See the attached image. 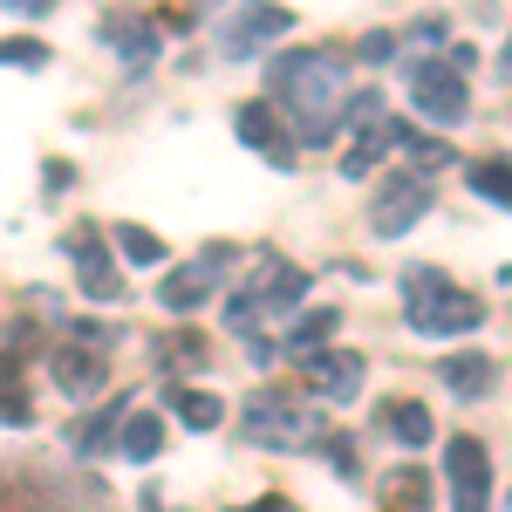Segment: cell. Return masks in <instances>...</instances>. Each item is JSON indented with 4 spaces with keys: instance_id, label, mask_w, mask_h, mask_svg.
<instances>
[{
    "instance_id": "52a82bcc",
    "label": "cell",
    "mask_w": 512,
    "mask_h": 512,
    "mask_svg": "<svg viewBox=\"0 0 512 512\" xmlns=\"http://www.w3.org/2000/svg\"><path fill=\"white\" fill-rule=\"evenodd\" d=\"M444 478H451V512H485L492 506V458L478 437H451L444 444Z\"/></svg>"
},
{
    "instance_id": "3957f363",
    "label": "cell",
    "mask_w": 512,
    "mask_h": 512,
    "mask_svg": "<svg viewBox=\"0 0 512 512\" xmlns=\"http://www.w3.org/2000/svg\"><path fill=\"white\" fill-rule=\"evenodd\" d=\"M403 321L417 335H472L485 315H478V301L444 267H410L403 274Z\"/></svg>"
},
{
    "instance_id": "1f68e13d",
    "label": "cell",
    "mask_w": 512,
    "mask_h": 512,
    "mask_svg": "<svg viewBox=\"0 0 512 512\" xmlns=\"http://www.w3.org/2000/svg\"><path fill=\"white\" fill-rule=\"evenodd\" d=\"M48 7H62V0H7V14H28V21H35V14H48Z\"/></svg>"
},
{
    "instance_id": "d4e9b609",
    "label": "cell",
    "mask_w": 512,
    "mask_h": 512,
    "mask_svg": "<svg viewBox=\"0 0 512 512\" xmlns=\"http://www.w3.org/2000/svg\"><path fill=\"white\" fill-rule=\"evenodd\" d=\"M117 246H123V260H137V267H158L164 260V239L151 233V226H137V219L117 226Z\"/></svg>"
},
{
    "instance_id": "d6986e66",
    "label": "cell",
    "mask_w": 512,
    "mask_h": 512,
    "mask_svg": "<svg viewBox=\"0 0 512 512\" xmlns=\"http://www.w3.org/2000/svg\"><path fill=\"white\" fill-rule=\"evenodd\" d=\"M342 328V315L335 308H315V315H294L287 321V335H280V349H294V355H315V349H328V335Z\"/></svg>"
},
{
    "instance_id": "2e32d148",
    "label": "cell",
    "mask_w": 512,
    "mask_h": 512,
    "mask_svg": "<svg viewBox=\"0 0 512 512\" xmlns=\"http://www.w3.org/2000/svg\"><path fill=\"white\" fill-rule=\"evenodd\" d=\"M383 431L396 437V444H410V451H417V444H431V410H424V403H417V396H390V403H383Z\"/></svg>"
},
{
    "instance_id": "7a4b0ae2",
    "label": "cell",
    "mask_w": 512,
    "mask_h": 512,
    "mask_svg": "<svg viewBox=\"0 0 512 512\" xmlns=\"http://www.w3.org/2000/svg\"><path fill=\"white\" fill-rule=\"evenodd\" d=\"M301 294H308V274L294 267V260H253L246 280H239V294L226 301V321H233L239 335H253L260 349H274V328L287 335V321L301 308Z\"/></svg>"
},
{
    "instance_id": "30bf717a",
    "label": "cell",
    "mask_w": 512,
    "mask_h": 512,
    "mask_svg": "<svg viewBox=\"0 0 512 512\" xmlns=\"http://www.w3.org/2000/svg\"><path fill=\"white\" fill-rule=\"evenodd\" d=\"M362 355L349 349H315V355H301V383L321 396V403H355L362 396Z\"/></svg>"
},
{
    "instance_id": "7402d4cb",
    "label": "cell",
    "mask_w": 512,
    "mask_h": 512,
    "mask_svg": "<svg viewBox=\"0 0 512 512\" xmlns=\"http://www.w3.org/2000/svg\"><path fill=\"white\" fill-rule=\"evenodd\" d=\"M117 451H123V458H137V465H144V458H158V451H164V424L151 417V410H130V424H123Z\"/></svg>"
},
{
    "instance_id": "cb8c5ba5",
    "label": "cell",
    "mask_w": 512,
    "mask_h": 512,
    "mask_svg": "<svg viewBox=\"0 0 512 512\" xmlns=\"http://www.w3.org/2000/svg\"><path fill=\"white\" fill-rule=\"evenodd\" d=\"M465 185H472V192H485L492 205H506V212H512V164H506V158H478L472 171H465Z\"/></svg>"
},
{
    "instance_id": "7c38bea8",
    "label": "cell",
    "mask_w": 512,
    "mask_h": 512,
    "mask_svg": "<svg viewBox=\"0 0 512 512\" xmlns=\"http://www.w3.org/2000/svg\"><path fill=\"white\" fill-rule=\"evenodd\" d=\"M294 28V14L280 7V0H246V7H233L226 14V55H253V48H267L274 35H287Z\"/></svg>"
},
{
    "instance_id": "836d02e7",
    "label": "cell",
    "mask_w": 512,
    "mask_h": 512,
    "mask_svg": "<svg viewBox=\"0 0 512 512\" xmlns=\"http://www.w3.org/2000/svg\"><path fill=\"white\" fill-rule=\"evenodd\" d=\"M506 76H512V41H506Z\"/></svg>"
},
{
    "instance_id": "484cf974",
    "label": "cell",
    "mask_w": 512,
    "mask_h": 512,
    "mask_svg": "<svg viewBox=\"0 0 512 512\" xmlns=\"http://www.w3.org/2000/svg\"><path fill=\"white\" fill-rule=\"evenodd\" d=\"M158 362H164V369H198V362H205V335H192V328L164 335V342H158Z\"/></svg>"
},
{
    "instance_id": "ac0fdd59",
    "label": "cell",
    "mask_w": 512,
    "mask_h": 512,
    "mask_svg": "<svg viewBox=\"0 0 512 512\" xmlns=\"http://www.w3.org/2000/svg\"><path fill=\"white\" fill-rule=\"evenodd\" d=\"M171 417H178V424H192V431H219V424H226V403H219L212 390L178 383V390H171Z\"/></svg>"
},
{
    "instance_id": "d6a6232c",
    "label": "cell",
    "mask_w": 512,
    "mask_h": 512,
    "mask_svg": "<svg viewBox=\"0 0 512 512\" xmlns=\"http://www.w3.org/2000/svg\"><path fill=\"white\" fill-rule=\"evenodd\" d=\"M233 512H294V499H280V492H274V499H253V506H233Z\"/></svg>"
},
{
    "instance_id": "603a6c76",
    "label": "cell",
    "mask_w": 512,
    "mask_h": 512,
    "mask_svg": "<svg viewBox=\"0 0 512 512\" xmlns=\"http://www.w3.org/2000/svg\"><path fill=\"white\" fill-rule=\"evenodd\" d=\"M110 41H117L123 62H137V69L158 55V28H151V21H110Z\"/></svg>"
},
{
    "instance_id": "9c48e42d",
    "label": "cell",
    "mask_w": 512,
    "mask_h": 512,
    "mask_svg": "<svg viewBox=\"0 0 512 512\" xmlns=\"http://www.w3.org/2000/svg\"><path fill=\"white\" fill-rule=\"evenodd\" d=\"M233 267V246H205L192 267H178V274H164L158 280V301L171 308V315H185V308H198L212 287H219V274Z\"/></svg>"
},
{
    "instance_id": "5bb4252c",
    "label": "cell",
    "mask_w": 512,
    "mask_h": 512,
    "mask_svg": "<svg viewBox=\"0 0 512 512\" xmlns=\"http://www.w3.org/2000/svg\"><path fill=\"white\" fill-rule=\"evenodd\" d=\"M437 376H444V390H451V396L478 403V396H492V383H499V362H492L485 349H465V355H444Z\"/></svg>"
},
{
    "instance_id": "4fadbf2b",
    "label": "cell",
    "mask_w": 512,
    "mask_h": 512,
    "mask_svg": "<svg viewBox=\"0 0 512 512\" xmlns=\"http://www.w3.org/2000/svg\"><path fill=\"white\" fill-rule=\"evenodd\" d=\"M55 390L62 396H103L110 390V362H103V349L62 342V349H55Z\"/></svg>"
},
{
    "instance_id": "f546056e",
    "label": "cell",
    "mask_w": 512,
    "mask_h": 512,
    "mask_svg": "<svg viewBox=\"0 0 512 512\" xmlns=\"http://www.w3.org/2000/svg\"><path fill=\"white\" fill-rule=\"evenodd\" d=\"M328 458H335V472H342V478H355V444H349V437H328Z\"/></svg>"
},
{
    "instance_id": "f1b7e54d",
    "label": "cell",
    "mask_w": 512,
    "mask_h": 512,
    "mask_svg": "<svg viewBox=\"0 0 512 512\" xmlns=\"http://www.w3.org/2000/svg\"><path fill=\"white\" fill-rule=\"evenodd\" d=\"M28 396H21V376H7V431H28Z\"/></svg>"
},
{
    "instance_id": "8fae6325",
    "label": "cell",
    "mask_w": 512,
    "mask_h": 512,
    "mask_svg": "<svg viewBox=\"0 0 512 512\" xmlns=\"http://www.w3.org/2000/svg\"><path fill=\"white\" fill-rule=\"evenodd\" d=\"M233 130H239V144H253V151L274 164V171H287V164H294V130L280 123V103H274V96H267V103H239Z\"/></svg>"
},
{
    "instance_id": "44dd1931",
    "label": "cell",
    "mask_w": 512,
    "mask_h": 512,
    "mask_svg": "<svg viewBox=\"0 0 512 512\" xmlns=\"http://www.w3.org/2000/svg\"><path fill=\"white\" fill-rule=\"evenodd\" d=\"M390 137L417 171H444V164H451V144H444V137H424V130H410V123H390Z\"/></svg>"
},
{
    "instance_id": "83f0119b",
    "label": "cell",
    "mask_w": 512,
    "mask_h": 512,
    "mask_svg": "<svg viewBox=\"0 0 512 512\" xmlns=\"http://www.w3.org/2000/svg\"><path fill=\"white\" fill-rule=\"evenodd\" d=\"M7 62H14V69H41V62H48V48L28 41V35H14V41H7Z\"/></svg>"
},
{
    "instance_id": "4316f807",
    "label": "cell",
    "mask_w": 512,
    "mask_h": 512,
    "mask_svg": "<svg viewBox=\"0 0 512 512\" xmlns=\"http://www.w3.org/2000/svg\"><path fill=\"white\" fill-rule=\"evenodd\" d=\"M355 55H362V62H390V55H396V35H390V28H369V35L355 41Z\"/></svg>"
},
{
    "instance_id": "6da1fadb",
    "label": "cell",
    "mask_w": 512,
    "mask_h": 512,
    "mask_svg": "<svg viewBox=\"0 0 512 512\" xmlns=\"http://www.w3.org/2000/svg\"><path fill=\"white\" fill-rule=\"evenodd\" d=\"M274 103L280 117H294V137L301 144H328L342 117L355 110V89H349V55L342 48H294L274 62Z\"/></svg>"
},
{
    "instance_id": "ba28073f",
    "label": "cell",
    "mask_w": 512,
    "mask_h": 512,
    "mask_svg": "<svg viewBox=\"0 0 512 512\" xmlns=\"http://www.w3.org/2000/svg\"><path fill=\"white\" fill-rule=\"evenodd\" d=\"M62 253H69V267H76V280H82V294H89V301H123V274H117V260L103 253L96 226L62 233Z\"/></svg>"
},
{
    "instance_id": "9a60e30c",
    "label": "cell",
    "mask_w": 512,
    "mask_h": 512,
    "mask_svg": "<svg viewBox=\"0 0 512 512\" xmlns=\"http://www.w3.org/2000/svg\"><path fill=\"white\" fill-rule=\"evenodd\" d=\"M130 410H137L130 396H110L103 410H89V417H76V431H69V444H76L82 458H96V451H110V444L123 437V424H130Z\"/></svg>"
},
{
    "instance_id": "ffe728a7",
    "label": "cell",
    "mask_w": 512,
    "mask_h": 512,
    "mask_svg": "<svg viewBox=\"0 0 512 512\" xmlns=\"http://www.w3.org/2000/svg\"><path fill=\"white\" fill-rule=\"evenodd\" d=\"M383 144H396L390 130H383V123H362V130L349 137V151H342V178H369L376 158H383Z\"/></svg>"
},
{
    "instance_id": "e0dca14e",
    "label": "cell",
    "mask_w": 512,
    "mask_h": 512,
    "mask_svg": "<svg viewBox=\"0 0 512 512\" xmlns=\"http://www.w3.org/2000/svg\"><path fill=\"white\" fill-rule=\"evenodd\" d=\"M383 499H390V512H424L431 506V472H424V465H396V472H383Z\"/></svg>"
},
{
    "instance_id": "8992f818",
    "label": "cell",
    "mask_w": 512,
    "mask_h": 512,
    "mask_svg": "<svg viewBox=\"0 0 512 512\" xmlns=\"http://www.w3.org/2000/svg\"><path fill=\"white\" fill-rule=\"evenodd\" d=\"M410 110L431 117V123H465V110H472L465 69H451V62H417V69H410Z\"/></svg>"
},
{
    "instance_id": "4dcf8cb0",
    "label": "cell",
    "mask_w": 512,
    "mask_h": 512,
    "mask_svg": "<svg viewBox=\"0 0 512 512\" xmlns=\"http://www.w3.org/2000/svg\"><path fill=\"white\" fill-rule=\"evenodd\" d=\"M410 41H417V48H437V41H444V21H437V14H424V21L410 28Z\"/></svg>"
},
{
    "instance_id": "5b68a950",
    "label": "cell",
    "mask_w": 512,
    "mask_h": 512,
    "mask_svg": "<svg viewBox=\"0 0 512 512\" xmlns=\"http://www.w3.org/2000/svg\"><path fill=\"white\" fill-rule=\"evenodd\" d=\"M431 212V185H424V171H396V178H383L376 185V198H369V233H410L417 219Z\"/></svg>"
},
{
    "instance_id": "277c9868",
    "label": "cell",
    "mask_w": 512,
    "mask_h": 512,
    "mask_svg": "<svg viewBox=\"0 0 512 512\" xmlns=\"http://www.w3.org/2000/svg\"><path fill=\"white\" fill-rule=\"evenodd\" d=\"M239 431L267 451H308V444H321V417L287 390H253L239 410Z\"/></svg>"
}]
</instances>
